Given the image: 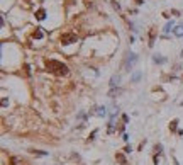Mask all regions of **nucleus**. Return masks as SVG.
<instances>
[{
  "mask_svg": "<svg viewBox=\"0 0 183 165\" xmlns=\"http://www.w3.org/2000/svg\"><path fill=\"white\" fill-rule=\"evenodd\" d=\"M46 68L54 73V75H60V77H65L68 75V67L63 65L61 62H56V60H47L46 62Z\"/></svg>",
  "mask_w": 183,
  "mask_h": 165,
  "instance_id": "nucleus-1",
  "label": "nucleus"
},
{
  "mask_svg": "<svg viewBox=\"0 0 183 165\" xmlns=\"http://www.w3.org/2000/svg\"><path fill=\"white\" fill-rule=\"evenodd\" d=\"M71 43H76V36L68 33V34L61 36V44H71Z\"/></svg>",
  "mask_w": 183,
  "mask_h": 165,
  "instance_id": "nucleus-2",
  "label": "nucleus"
},
{
  "mask_svg": "<svg viewBox=\"0 0 183 165\" xmlns=\"http://www.w3.org/2000/svg\"><path fill=\"white\" fill-rule=\"evenodd\" d=\"M44 17H46V12H44L42 9H39V10L36 12V19H37V21H42Z\"/></svg>",
  "mask_w": 183,
  "mask_h": 165,
  "instance_id": "nucleus-3",
  "label": "nucleus"
},
{
  "mask_svg": "<svg viewBox=\"0 0 183 165\" xmlns=\"http://www.w3.org/2000/svg\"><path fill=\"white\" fill-rule=\"evenodd\" d=\"M175 34L178 36V38H182L183 36V26H178V28L175 29Z\"/></svg>",
  "mask_w": 183,
  "mask_h": 165,
  "instance_id": "nucleus-4",
  "label": "nucleus"
},
{
  "mask_svg": "<svg viewBox=\"0 0 183 165\" xmlns=\"http://www.w3.org/2000/svg\"><path fill=\"white\" fill-rule=\"evenodd\" d=\"M32 38H36V39H41V38H42V33H41L39 29H36V31L32 33Z\"/></svg>",
  "mask_w": 183,
  "mask_h": 165,
  "instance_id": "nucleus-5",
  "label": "nucleus"
},
{
  "mask_svg": "<svg viewBox=\"0 0 183 165\" xmlns=\"http://www.w3.org/2000/svg\"><path fill=\"white\" fill-rule=\"evenodd\" d=\"M115 158H117V160H119V162H121L122 165H126V158H124V155H121V153H117V155H115Z\"/></svg>",
  "mask_w": 183,
  "mask_h": 165,
  "instance_id": "nucleus-6",
  "label": "nucleus"
},
{
  "mask_svg": "<svg viewBox=\"0 0 183 165\" xmlns=\"http://www.w3.org/2000/svg\"><path fill=\"white\" fill-rule=\"evenodd\" d=\"M115 82H119V77H112V80H110V85L114 87V85H117Z\"/></svg>",
  "mask_w": 183,
  "mask_h": 165,
  "instance_id": "nucleus-7",
  "label": "nucleus"
},
{
  "mask_svg": "<svg viewBox=\"0 0 183 165\" xmlns=\"http://www.w3.org/2000/svg\"><path fill=\"white\" fill-rule=\"evenodd\" d=\"M176 124H178V121L175 119V121H171V124H169V128H171V130L175 131V130H176Z\"/></svg>",
  "mask_w": 183,
  "mask_h": 165,
  "instance_id": "nucleus-8",
  "label": "nucleus"
},
{
  "mask_svg": "<svg viewBox=\"0 0 183 165\" xmlns=\"http://www.w3.org/2000/svg\"><path fill=\"white\" fill-rule=\"evenodd\" d=\"M112 5H114V9H117V10H119V9H121V5H119V4H117V2H112Z\"/></svg>",
  "mask_w": 183,
  "mask_h": 165,
  "instance_id": "nucleus-9",
  "label": "nucleus"
},
{
  "mask_svg": "<svg viewBox=\"0 0 183 165\" xmlns=\"http://www.w3.org/2000/svg\"><path fill=\"white\" fill-rule=\"evenodd\" d=\"M139 77H141V75H139V73H136V75L132 77V80H134V82H137V80H139Z\"/></svg>",
  "mask_w": 183,
  "mask_h": 165,
  "instance_id": "nucleus-10",
  "label": "nucleus"
},
{
  "mask_svg": "<svg viewBox=\"0 0 183 165\" xmlns=\"http://www.w3.org/2000/svg\"><path fill=\"white\" fill-rule=\"evenodd\" d=\"M154 62H156V63H163L164 60H163V58H158V56H156V58H154Z\"/></svg>",
  "mask_w": 183,
  "mask_h": 165,
  "instance_id": "nucleus-11",
  "label": "nucleus"
},
{
  "mask_svg": "<svg viewBox=\"0 0 183 165\" xmlns=\"http://www.w3.org/2000/svg\"><path fill=\"white\" fill-rule=\"evenodd\" d=\"M154 150L158 151V153H159V151H161V145H156V146H154Z\"/></svg>",
  "mask_w": 183,
  "mask_h": 165,
  "instance_id": "nucleus-12",
  "label": "nucleus"
},
{
  "mask_svg": "<svg viewBox=\"0 0 183 165\" xmlns=\"http://www.w3.org/2000/svg\"><path fill=\"white\" fill-rule=\"evenodd\" d=\"M164 31L168 33V31H171V24H166V28H164Z\"/></svg>",
  "mask_w": 183,
  "mask_h": 165,
  "instance_id": "nucleus-13",
  "label": "nucleus"
}]
</instances>
